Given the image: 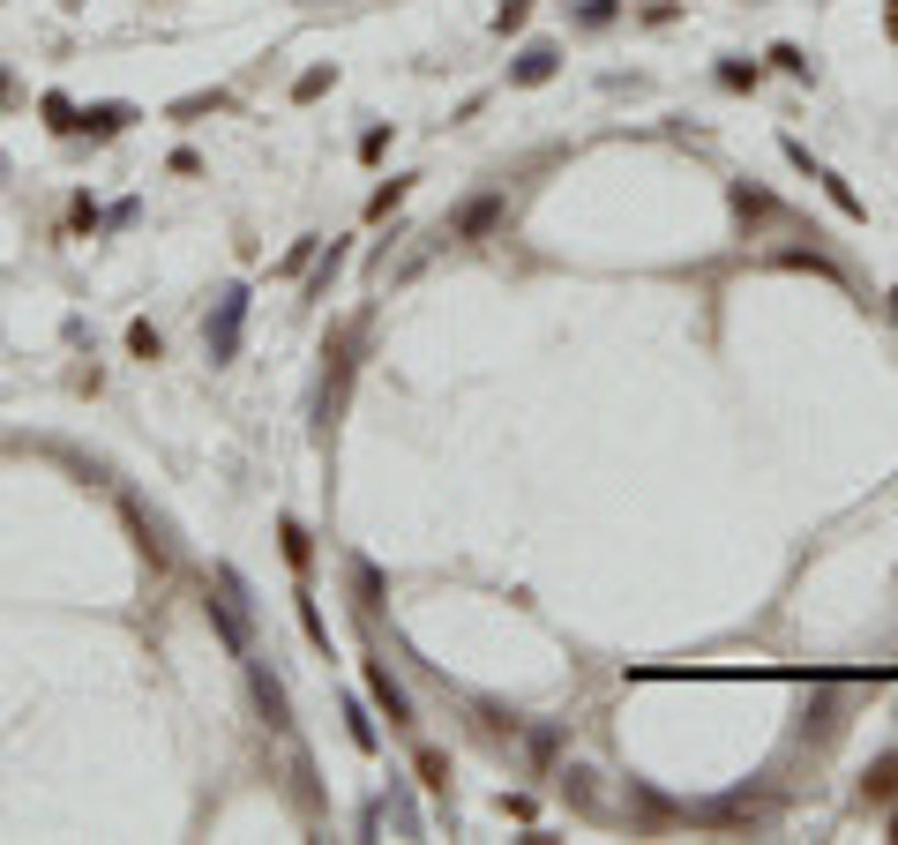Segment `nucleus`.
Returning <instances> with one entry per match:
<instances>
[{"mask_svg": "<svg viewBox=\"0 0 898 845\" xmlns=\"http://www.w3.org/2000/svg\"><path fill=\"white\" fill-rule=\"evenodd\" d=\"M211 614L225 621V643L240 651V659H255V598H248V584H240V569L232 561H217L211 569Z\"/></svg>", "mask_w": 898, "mask_h": 845, "instance_id": "obj_1", "label": "nucleus"}, {"mask_svg": "<svg viewBox=\"0 0 898 845\" xmlns=\"http://www.w3.org/2000/svg\"><path fill=\"white\" fill-rule=\"evenodd\" d=\"M502 217H510V195H465V203L442 217L434 232H442V240H457V248H479V240H495V232H502Z\"/></svg>", "mask_w": 898, "mask_h": 845, "instance_id": "obj_2", "label": "nucleus"}, {"mask_svg": "<svg viewBox=\"0 0 898 845\" xmlns=\"http://www.w3.org/2000/svg\"><path fill=\"white\" fill-rule=\"evenodd\" d=\"M240 330H248V285H225L211 307V322H203V352H211V367H225L232 352H240Z\"/></svg>", "mask_w": 898, "mask_h": 845, "instance_id": "obj_3", "label": "nucleus"}, {"mask_svg": "<svg viewBox=\"0 0 898 845\" xmlns=\"http://www.w3.org/2000/svg\"><path fill=\"white\" fill-rule=\"evenodd\" d=\"M367 696H375V711H383L397 733H412V726H420L412 696H405V688H397V674H389V659H367Z\"/></svg>", "mask_w": 898, "mask_h": 845, "instance_id": "obj_4", "label": "nucleus"}, {"mask_svg": "<svg viewBox=\"0 0 898 845\" xmlns=\"http://www.w3.org/2000/svg\"><path fill=\"white\" fill-rule=\"evenodd\" d=\"M555 68H561V45H555V38H532V45H524V53L510 60V83H516V90L555 83Z\"/></svg>", "mask_w": 898, "mask_h": 845, "instance_id": "obj_5", "label": "nucleus"}, {"mask_svg": "<svg viewBox=\"0 0 898 845\" xmlns=\"http://www.w3.org/2000/svg\"><path fill=\"white\" fill-rule=\"evenodd\" d=\"M727 203H734V217H741V225H771V217H778V195L749 187V180H734V187H727Z\"/></svg>", "mask_w": 898, "mask_h": 845, "instance_id": "obj_6", "label": "nucleus"}, {"mask_svg": "<svg viewBox=\"0 0 898 845\" xmlns=\"http://www.w3.org/2000/svg\"><path fill=\"white\" fill-rule=\"evenodd\" d=\"M248 681H255V704H262V719H270L277 733H285V726H293V704H285V688H277V674H262L255 659H248Z\"/></svg>", "mask_w": 898, "mask_h": 845, "instance_id": "obj_7", "label": "nucleus"}, {"mask_svg": "<svg viewBox=\"0 0 898 845\" xmlns=\"http://www.w3.org/2000/svg\"><path fill=\"white\" fill-rule=\"evenodd\" d=\"M277 539H285V561H293L299 576H307V561H315V539H307V524H299V516H277Z\"/></svg>", "mask_w": 898, "mask_h": 845, "instance_id": "obj_8", "label": "nucleus"}, {"mask_svg": "<svg viewBox=\"0 0 898 845\" xmlns=\"http://www.w3.org/2000/svg\"><path fill=\"white\" fill-rule=\"evenodd\" d=\"M38 113H45V127H53V135H83V113H76V105H68L60 90H45V98H38Z\"/></svg>", "mask_w": 898, "mask_h": 845, "instance_id": "obj_9", "label": "nucleus"}, {"mask_svg": "<svg viewBox=\"0 0 898 845\" xmlns=\"http://www.w3.org/2000/svg\"><path fill=\"white\" fill-rule=\"evenodd\" d=\"M891 793H898V749L891 756H876V770L861 778V801H891Z\"/></svg>", "mask_w": 898, "mask_h": 845, "instance_id": "obj_10", "label": "nucleus"}, {"mask_svg": "<svg viewBox=\"0 0 898 845\" xmlns=\"http://www.w3.org/2000/svg\"><path fill=\"white\" fill-rule=\"evenodd\" d=\"M128 121H135V105H90V113H83V135H98V142H105V135H121Z\"/></svg>", "mask_w": 898, "mask_h": 845, "instance_id": "obj_11", "label": "nucleus"}, {"mask_svg": "<svg viewBox=\"0 0 898 845\" xmlns=\"http://www.w3.org/2000/svg\"><path fill=\"white\" fill-rule=\"evenodd\" d=\"M352 598H360V614L383 606V569H375V561H352Z\"/></svg>", "mask_w": 898, "mask_h": 845, "instance_id": "obj_12", "label": "nucleus"}, {"mask_svg": "<svg viewBox=\"0 0 898 845\" xmlns=\"http://www.w3.org/2000/svg\"><path fill=\"white\" fill-rule=\"evenodd\" d=\"M816 187H823V195H831V203H839L846 217H868V203H861V195L846 187V180H839V172H816Z\"/></svg>", "mask_w": 898, "mask_h": 845, "instance_id": "obj_13", "label": "nucleus"}, {"mask_svg": "<svg viewBox=\"0 0 898 845\" xmlns=\"http://www.w3.org/2000/svg\"><path fill=\"white\" fill-rule=\"evenodd\" d=\"M128 352L143 359V367H150V359H166V338H158L150 322H128Z\"/></svg>", "mask_w": 898, "mask_h": 845, "instance_id": "obj_14", "label": "nucleus"}, {"mask_svg": "<svg viewBox=\"0 0 898 845\" xmlns=\"http://www.w3.org/2000/svg\"><path fill=\"white\" fill-rule=\"evenodd\" d=\"M344 719H352V741H360V749H383V733H375V719H367L360 696H344Z\"/></svg>", "mask_w": 898, "mask_h": 845, "instance_id": "obj_15", "label": "nucleus"}, {"mask_svg": "<svg viewBox=\"0 0 898 845\" xmlns=\"http://www.w3.org/2000/svg\"><path fill=\"white\" fill-rule=\"evenodd\" d=\"M561 793L584 808V815H599V793H592V770H561Z\"/></svg>", "mask_w": 898, "mask_h": 845, "instance_id": "obj_16", "label": "nucleus"}, {"mask_svg": "<svg viewBox=\"0 0 898 845\" xmlns=\"http://www.w3.org/2000/svg\"><path fill=\"white\" fill-rule=\"evenodd\" d=\"M771 68L794 76V83H809V53H802V45H771Z\"/></svg>", "mask_w": 898, "mask_h": 845, "instance_id": "obj_17", "label": "nucleus"}, {"mask_svg": "<svg viewBox=\"0 0 898 845\" xmlns=\"http://www.w3.org/2000/svg\"><path fill=\"white\" fill-rule=\"evenodd\" d=\"M420 786H434V793H442V786H450V756H442V749H420Z\"/></svg>", "mask_w": 898, "mask_h": 845, "instance_id": "obj_18", "label": "nucleus"}, {"mask_svg": "<svg viewBox=\"0 0 898 845\" xmlns=\"http://www.w3.org/2000/svg\"><path fill=\"white\" fill-rule=\"evenodd\" d=\"M614 15H622V0H577V23H584V31H606Z\"/></svg>", "mask_w": 898, "mask_h": 845, "instance_id": "obj_19", "label": "nucleus"}, {"mask_svg": "<svg viewBox=\"0 0 898 845\" xmlns=\"http://www.w3.org/2000/svg\"><path fill=\"white\" fill-rule=\"evenodd\" d=\"M405 195H412V180H389V187H375V203H367V217H375V225H383V217L397 210V203H405Z\"/></svg>", "mask_w": 898, "mask_h": 845, "instance_id": "obj_20", "label": "nucleus"}, {"mask_svg": "<svg viewBox=\"0 0 898 845\" xmlns=\"http://www.w3.org/2000/svg\"><path fill=\"white\" fill-rule=\"evenodd\" d=\"M757 76H764L757 60H719V83L727 90H757Z\"/></svg>", "mask_w": 898, "mask_h": 845, "instance_id": "obj_21", "label": "nucleus"}, {"mask_svg": "<svg viewBox=\"0 0 898 845\" xmlns=\"http://www.w3.org/2000/svg\"><path fill=\"white\" fill-rule=\"evenodd\" d=\"M524 23H532V0H502V8H495V31H502V38L524 31Z\"/></svg>", "mask_w": 898, "mask_h": 845, "instance_id": "obj_22", "label": "nucleus"}, {"mask_svg": "<svg viewBox=\"0 0 898 845\" xmlns=\"http://www.w3.org/2000/svg\"><path fill=\"white\" fill-rule=\"evenodd\" d=\"M338 262H344V240H330V254H322V270H315V285H307V293H330V277H338Z\"/></svg>", "mask_w": 898, "mask_h": 845, "instance_id": "obj_23", "label": "nucleus"}, {"mask_svg": "<svg viewBox=\"0 0 898 845\" xmlns=\"http://www.w3.org/2000/svg\"><path fill=\"white\" fill-rule=\"evenodd\" d=\"M330 83H338V68H307V76H299V98H322Z\"/></svg>", "mask_w": 898, "mask_h": 845, "instance_id": "obj_24", "label": "nucleus"}, {"mask_svg": "<svg viewBox=\"0 0 898 845\" xmlns=\"http://www.w3.org/2000/svg\"><path fill=\"white\" fill-rule=\"evenodd\" d=\"M68 217H76V232H98V203H90V195H76V210Z\"/></svg>", "mask_w": 898, "mask_h": 845, "instance_id": "obj_25", "label": "nucleus"}, {"mask_svg": "<svg viewBox=\"0 0 898 845\" xmlns=\"http://www.w3.org/2000/svg\"><path fill=\"white\" fill-rule=\"evenodd\" d=\"M884 31H891V38H898V0H891V8H884Z\"/></svg>", "mask_w": 898, "mask_h": 845, "instance_id": "obj_26", "label": "nucleus"}, {"mask_svg": "<svg viewBox=\"0 0 898 845\" xmlns=\"http://www.w3.org/2000/svg\"><path fill=\"white\" fill-rule=\"evenodd\" d=\"M8 98H15V90H8V76H0V105H8Z\"/></svg>", "mask_w": 898, "mask_h": 845, "instance_id": "obj_27", "label": "nucleus"}, {"mask_svg": "<svg viewBox=\"0 0 898 845\" xmlns=\"http://www.w3.org/2000/svg\"><path fill=\"white\" fill-rule=\"evenodd\" d=\"M891 322H898V293H891Z\"/></svg>", "mask_w": 898, "mask_h": 845, "instance_id": "obj_28", "label": "nucleus"}, {"mask_svg": "<svg viewBox=\"0 0 898 845\" xmlns=\"http://www.w3.org/2000/svg\"><path fill=\"white\" fill-rule=\"evenodd\" d=\"M0 172H8V150H0Z\"/></svg>", "mask_w": 898, "mask_h": 845, "instance_id": "obj_29", "label": "nucleus"}, {"mask_svg": "<svg viewBox=\"0 0 898 845\" xmlns=\"http://www.w3.org/2000/svg\"><path fill=\"white\" fill-rule=\"evenodd\" d=\"M891 838H898V815H891Z\"/></svg>", "mask_w": 898, "mask_h": 845, "instance_id": "obj_30", "label": "nucleus"}]
</instances>
